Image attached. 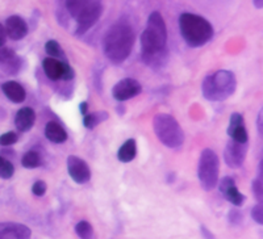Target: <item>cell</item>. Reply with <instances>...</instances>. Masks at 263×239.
Instances as JSON below:
<instances>
[{
    "mask_svg": "<svg viewBox=\"0 0 263 239\" xmlns=\"http://www.w3.org/2000/svg\"><path fill=\"white\" fill-rule=\"evenodd\" d=\"M236 75L229 70H220L206 76L201 86L203 96L210 102H222L236 92Z\"/></svg>",
    "mask_w": 263,
    "mask_h": 239,
    "instance_id": "cell-5",
    "label": "cell"
},
{
    "mask_svg": "<svg viewBox=\"0 0 263 239\" xmlns=\"http://www.w3.org/2000/svg\"><path fill=\"white\" fill-rule=\"evenodd\" d=\"M109 113L105 111H98L93 112V113H87L83 118V125L87 129H93L98 125H100L102 123L107 121Z\"/></svg>",
    "mask_w": 263,
    "mask_h": 239,
    "instance_id": "cell-21",
    "label": "cell"
},
{
    "mask_svg": "<svg viewBox=\"0 0 263 239\" xmlns=\"http://www.w3.org/2000/svg\"><path fill=\"white\" fill-rule=\"evenodd\" d=\"M136 155H137V145L133 138L126 140L117 151V159L123 163H129L136 158Z\"/></svg>",
    "mask_w": 263,
    "mask_h": 239,
    "instance_id": "cell-20",
    "label": "cell"
},
{
    "mask_svg": "<svg viewBox=\"0 0 263 239\" xmlns=\"http://www.w3.org/2000/svg\"><path fill=\"white\" fill-rule=\"evenodd\" d=\"M220 192H221L222 196H224L230 204H233L237 208H238V206H242L243 203H245V196L238 191L233 177H222L221 182H220Z\"/></svg>",
    "mask_w": 263,
    "mask_h": 239,
    "instance_id": "cell-14",
    "label": "cell"
},
{
    "mask_svg": "<svg viewBox=\"0 0 263 239\" xmlns=\"http://www.w3.org/2000/svg\"><path fill=\"white\" fill-rule=\"evenodd\" d=\"M179 29L185 44L191 48H200L213 37V28L208 20L195 13L184 12L179 17Z\"/></svg>",
    "mask_w": 263,
    "mask_h": 239,
    "instance_id": "cell-3",
    "label": "cell"
},
{
    "mask_svg": "<svg viewBox=\"0 0 263 239\" xmlns=\"http://www.w3.org/2000/svg\"><path fill=\"white\" fill-rule=\"evenodd\" d=\"M248 142H246V144H241V142L230 140L227 144V146H225L224 151V161L225 163H227L228 167H241V166L243 165V162H245L246 155H248Z\"/></svg>",
    "mask_w": 263,
    "mask_h": 239,
    "instance_id": "cell-9",
    "label": "cell"
},
{
    "mask_svg": "<svg viewBox=\"0 0 263 239\" xmlns=\"http://www.w3.org/2000/svg\"><path fill=\"white\" fill-rule=\"evenodd\" d=\"M228 134L230 140L246 144L249 141L248 130H246L245 123H243L242 114L233 113L229 118V128H228Z\"/></svg>",
    "mask_w": 263,
    "mask_h": 239,
    "instance_id": "cell-15",
    "label": "cell"
},
{
    "mask_svg": "<svg viewBox=\"0 0 263 239\" xmlns=\"http://www.w3.org/2000/svg\"><path fill=\"white\" fill-rule=\"evenodd\" d=\"M17 141V134L13 132L4 133V134L0 135V145H2V146H11V145H15Z\"/></svg>",
    "mask_w": 263,
    "mask_h": 239,
    "instance_id": "cell-27",
    "label": "cell"
},
{
    "mask_svg": "<svg viewBox=\"0 0 263 239\" xmlns=\"http://www.w3.org/2000/svg\"><path fill=\"white\" fill-rule=\"evenodd\" d=\"M46 189H48V186H46V183L44 180H37L32 187L33 194H36L39 197H42L46 193Z\"/></svg>",
    "mask_w": 263,
    "mask_h": 239,
    "instance_id": "cell-29",
    "label": "cell"
},
{
    "mask_svg": "<svg viewBox=\"0 0 263 239\" xmlns=\"http://www.w3.org/2000/svg\"><path fill=\"white\" fill-rule=\"evenodd\" d=\"M251 188L254 192V196L257 198L258 203H262L263 200V186H262V165H259V170H258V177L253 180Z\"/></svg>",
    "mask_w": 263,
    "mask_h": 239,
    "instance_id": "cell-26",
    "label": "cell"
},
{
    "mask_svg": "<svg viewBox=\"0 0 263 239\" xmlns=\"http://www.w3.org/2000/svg\"><path fill=\"white\" fill-rule=\"evenodd\" d=\"M45 137L53 144H63L67 140V133L60 124L50 121L45 126Z\"/></svg>",
    "mask_w": 263,
    "mask_h": 239,
    "instance_id": "cell-19",
    "label": "cell"
},
{
    "mask_svg": "<svg viewBox=\"0 0 263 239\" xmlns=\"http://www.w3.org/2000/svg\"><path fill=\"white\" fill-rule=\"evenodd\" d=\"M0 69L8 75H16L21 70L20 57L12 49L0 46Z\"/></svg>",
    "mask_w": 263,
    "mask_h": 239,
    "instance_id": "cell-13",
    "label": "cell"
},
{
    "mask_svg": "<svg viewBox=\"0 0 263 239\" xmlns=\"http://www.w3.org/2000/svg\"><path fill=\"white\" fill-rule=\"evenodd\" d=\"M6 41H7V33H6V29L2 24H0V46H4L6 45Z\"/></svg>",
    "mask_w": 263,
    "mask_h": 239,
    "instance_id": "cell-31",
    "label": "cell"
},
{
    "mask_svg": "<svg viewBox=\"0 0 263 239\" xmlns=\"http://www.w3.org/2000/svg\"><path fill=\"white\" fill-rule=\"evenodd\" d=\"M32 231L24 224L0 222V239H30Z\"/></svg>",
    "mask_w": 263,
    "mask_h": 239,
    "instance_id": "cell-12",
    "label": "cell"
},
{
    "mask_svg": "<svg viewBox=\"0 0 263 239\" xmlns=\"http://www.w3.org/2000/svg\"><path fill=\"white\" fill-rule=\"evenodd\" d=\"M253 3H254V6L257 7L258 9H260L263 7V0H253Z\"/></svg>",
    "mask_w": 263,
    "mask_h": 239,
    "instance_id": "cell-35",
    "label": "cell"
},
{
    "mask_svg": "<svg viewBox=\"0 0 263 239\" xmlns=\"http://www.w3.org/2000/svg\"><path fill=\"white\" fill-rule=\"evenodd\" d=\"M36 121V113L32 108L24 107L18 109L15 116V125L20 132H29Z\"/></svg>",
    "mask_w": 263,
    "mask_h": 239,
    "instance_id": "cell-18",
    "label": "cell"
},
{
    "mask_svg": "<svg viewBox=\"0 0 263 239\" xmlns=\"http://www.w3.org/2000/svg\"><path fill=\"white\" fill-rule=\"evenodd\" d=\"M67 171L69 175L77 184H86L91 179V170L86 162L77 155H70L67 158Z\"/></svg>",
    "mask_w": 263,
    "mask_h": 239,
    "instance_id": "cell-11",
    "label": "cell"
},
{
    "mask_svg": "<svg viewBox=\"0 0 263 239\" xmlns=\"http://www.w3.org/2000/svg\"><path fill=\"white\" fill-rule=\"evenodd\" d=\"M200 229H201V233H203L204 239H216L215 236H213V234L211 233V231L208 230V229H206L205 226H201Z\"/></svg>",
    "mask_w": 263,
    "mask_h": 239,
    "instance_id": "cell-32",
    "label": "cell"
},
{
    "mask_svg": "<svg viewBox=\"0 0 263 239\" xmlns=\"http://www.w3.org/2000/svg\"><path fill=\"white\" fill-rule=\"evenodd\" d=\"M6 33L7 37H9L13 41H18V39H23L28 34V25L20 16H11V17L7 18L6 21Z\"/></svg>",
    "mask_w": 263,
    "mask_h": 239,
    "instance_id": "cell-16",
    "label": "cell"
},
{
    "mask_svg": "<svg viewBox=\"0 0 263 239\" xmlns=\"http://www.w3.org/2000/svg\"><path fill=\"white\" fill-rule=\"evenodd\" d=\"M142 61L153 69H161L168 58L167 29L159 12H153L147 18L145 30L141 34Z\"/></svg>",
    "mask_w": 263,
    "mask_h": 239,
    "instance_id": "cell-1",
    "label": "cell"
},
{
    "mask_svg": "<svg viewBox=\"0 0 263 239\" xmlns=\"http://www.w3.org/2000/svg\"><path fill=\"white\" fill-rule=\"evenodd\" d=\"M88 112V104L87 103H82L81 104V113L82 114H87Z\"/></svg>",
    "mask_w": 263,
    "mask_h": 239,
    "instance_id": "cell-34",
    "label": "cell"
},
{
    "mask_svg": "<svg viewBox=\"0 0 263 239\" xmlns=\"http://www.w3.org/2000/svg\"><path fill=\"white\" fill-rule=\"evenodd\" d=\"M21 165L24 166L25 168H29V170L40 167L42 165L41 155L37 151H34V150L27 151L24 154V156H23V159H21Z\"/></svg>",
    "mask_w": 263,
    "mask_h": 239,
    "instance_id": "cell-22",
    "label": "cell"
},
{
    "mask_svg": "<svg viewBox=\"0 0 263 239\" xmlns=\"http://www.w3.org/2000/svg\"><path fill=\"white\" fill-rule=\"evenodd\" d=\"M66 8L77 23V33H87L103 13L100 0H65Z\"/></svg>",
    "mask_w": 263,
    "mask_h": 239,
    "instance_id": "cell-4",
    "label": "cell"
},
{
    "mask_svg": "<svg viewBox=\"0 0 263 239\" xmlns=\"http://www.w3.org/2000/svg\"><path fill=\"white\" fill-rule=\"evenodd\" d=\"M251 217L258 225H263V205L262 203H258L257 205L251 209Z\"/></svg>",
    "mask_w": 263,
    "mask_h": 239,
    "instance_id": "cell-28",
    "label": "cell"
},
{
    "mask_svg": "<svg viewBox=\"0 0 263 239\" xmlns=\"http://www.w3.org/2000/svg\"><path fill=\"white\" fill-rule=\"evenodd\" d=\"M45 50L50 58H55V59L60 61L65 59V53H63L62 48H61L60 44H58L57 41H54V39H50V41L46 42Z\"/></svg>",
    "mask_w": 263,
    "mask_h": 239,
    "instance_id": "cell-24",
    "label": "cell"
},
{
    "mask_svg": "<svg viewBox=\"0 0 263 239\" xmlns=\"http://www.w3.org/2000/svg\"><path fill=\"white\" fill-rule=\"evenodd\" d=\"M242 220H243V215H242V213L239 212V210L232 209L229 212V222H230V224L238 225V224H241V221H242Z\"/></svg>",
    "mask_w": 263,
    "mask_h": 239,
    "instance_id": "cell-30",
    "label": "cell"
},
{
    "mask_svg": "<svg viewBox=\"0 0 263 239\" xmlns=\"http://www.w3.org/2000/svg\"><path fill=\"white\" fill-rule=\"evenodd\" d=\"M42 69L50 81L69 82L74 78V70L65 61L48 57L42 62Z\"/></svg>",
    "mask_w": 263,
    "mask_h": 239,
    "instance_id": "cell-8",
    "label": "cell"
},
{
    "mask_svg": "<svg viewBox=\"0 0 263 239\" xmlns=\"http://www.w3.org/2000/svg\"><path fill=\"white\" fill-rule=\"evenodd\" d=\"M141 91H142V87H141L140 82L132 78H125L115 84L112 88V96L117 102H126V100L133 99L140 95Z\"/></svg>",
    "mask_w": 263,
    "mask_h": 239,
    "instance_id": "cell-10",
    "label": "cell"
},
{
    "mask_svg": "<svg viewBox=\"0 0 263 239\" xmlns=\"http://www.w3.org/2000/svg\"><path fill=\"white\" fill-rule=\"evenodd\" d=\"M258 132H259V134H262V111L258 114Z\"/></svg>",
    "mask_w": 263,
    "mask_h": 239,
    "instance_id": "cell-33",
    "label": "cell"
},
{
    "mask_svg": "<svg viewBox=\"0 0 263 239\" xmlns=\"http://www.w3.org/2000/svg\"><path fill=\"white\" fill-rule=\"evenodd\" d=\"M15 173V167L9 161L0 156V179H11Z\"/></svg>",
    "mask_w": 263,
    "mask_h": 239,
    "instance_id": "cell-25",
    "label": "cell"
},
{
    "mask_svg": "<svg viewBox=\"0 0 263 239\" xmlns=\"http://www.w3.org/2000/svg\"><path fill=\"white\" fill-rule=\"evenodd\" d=\"M135 42L136 34L133 27L126 20H119L104 34L103 51L114 65H120L128 59Z\"/></svg>",
    "mask_w": 263,
    "mask_h": 239,
    "instance_id": "cell-2",
    "label": "cell"
},
{
    "mask_svg": "<svg viewBox=\"0 0 263 239\" xmlns=\"http://www.w3.org/2000/svg\"><path fill=\"white\" fill-rule=\"evenodd\" d=\"M2 91L7 96V99L9 102L15 103V104H20L27 97V92H25L24 87L15 81H8L2 84Z\"/></svg>",
    "mask_w": 263,
    "mask_h": 239,
    "instance_id": "cell-17",
    "label": "cell"
},
{
    "mask_svg": "<svg viewBox=\"0 0 263 239\" xmlns=\"http://www.w3.org/2000/svg\"><path fill=\"white\" fill-rule=\"evenodd\" d=\"M75 233L81 239H93V227L88 221H79L75 225Z\"/></svg>",
    "mask_w": 263,
    "mask_h": 239,
    "instance_id": "cell-23",
    "label": "cell"
},
{
    "mask_svg": "<svg viewBox=\"0 0 263 239\" xmlns=\"http://www.w3.org/2000/svg\"><path fill=\"white\" fill-rule=\"evenodd\" d=\"M153 129L159 142L168 149H179L184 144V133L182 126L171 114H156L153 118Z\"/></svg>",
    "mask_w": 263,
    "mask_h": 239,
    "instance_id": "cell-6",
    "label": "cell"
},
{
    "mask_svg": "<svg viewBox=\"0 0 263 239\" xmlns=\"http://www.w3.org/2000/svg\"><path fill=\"white\" fill-rule=\"evenodd\" d=\"M220 172V159L212 149L203 150L199 165H197V179L204 191L210 192L218 184Z\"/></svg>",
    "mask_w": 263,
    "mask_h": 239,
    "instance_id": "cell-7",
    "label": "cell"
}]
</instances>
